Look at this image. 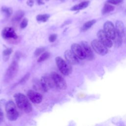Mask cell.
I'll return each mask as SVG.
<instances>
[{"mask_svg": "<svg viewBox=\"0 0 126 126\" xmlns=\"http://www.w3.org/2000/svg\"><path fill=\"white\" fill-rule=\"evenodd\" d=\"M19 69V65L17 61H13L7 68L5 76L4 79L6 82L11 80L16 75Z\"/></svg>", "mask_w": 126, "mask_h": 126, "instance_id": "277c9868", "label": "cell"}, {"mask_svg": "<svg viewBox=\"0 0 126 126\" xmlns=\"http://www.w3.org/2000/svg\"><path fill=\"white\" fill-rule=\"evenodd\" d=\"M71 50L78 59L81 60L86 59L85 54L81 45L77 43H73L71 46Z\"/></svg>", "mask_w": 126, "mask_h": 126, "instance_id": "8fae6325", "label": "cell"}, {"mask_svg": "<svg viewBox=\"0 0 126 126\" xmlns=\"http://www.w3.org/2000/svg\"><path fill=\"white\" fill-rule=\"evenodd\" d=\"M50 56V54L49 52H48L47 51L44 52L38 58V59H37V62L41 63V62H44V61L48 59L49 58Z\"/></svg>", "mask_w": 126, "mask_h": 126, "instance_id": "7402d4cb", "label": "cell"}, {"mask_svg": "<svg viewBox=\"0 0 126 126\" xmlns=\"http://www.w3.org/2000/svg\"><path fill=\"white\" fill-rule=\"evenodd\" d=\"M115 27L116 33V35L123 38L125 35V27L123 22L120 20L117 21Z\"/></svg>", "mask_w": 126, "mask_h": 126, "instance_id": "9a60e30c", "label": "cell"}, {"mask_svg": "<svg viewBox=\"0 0 126 126\" xmlns=\"http://www.w3.org/2000/svg\"><path fill=\"white\" fill-rule=\"evenodd\" d=\"M95 22H96L95 20H90V21L86 22L82 26V27L81 28V31L83 32L87 31L88 29H89L90 28H91L92 27V26L94 24H95Z\"/></svg>", "mask_w": 126, "mask_h": 126, "instance_id": "ac0fdd59", "label": "cell"}, {"mask_svg": "<svg viewBox=\"0 0 126 126\" xmlns=\"http://www.w3.org/2000/svg\"><path fill=\"white\" fill-rule=\"evenodd\" d=\"M1 36L6 40L11 41L16 40L18 38V36L15 32L13 28L11 27H5L1 32Z\"/></svg>", "mask_w": 126, "mask_h": 126, "instance_id": "ba28073f", "label": "cell"}, {"mask_svg": "<svg viewBox=\"0 0 126 126\" xmlns=\"http://www.w3.org/2000/svg\"><path fill=\"white\" fill-rule=\"evenodd\" d=\"M97 36L98 40L106 47L110 48L112 46L113 42L112 41V39L104 32L103 30H99L97 32Z\"/></svg>", "mask_w": 126, "mask_h": 126, "instance_id": "30bf717a", "label": "cell"}, {"mask_svg": "<svg viewBox=\"0 0 126 126\" xmlns=\"http://www.w3.org/2000/svg\"><path fill=\"white\" fill-rule=\"evenodd\" d=\"M64 57L66 61L71 64L79 63V59L71 50H66L64 52Z\"/></svg>", "mask_w": 126, "mask_h": 126, "instance_id": "7c38bea8", "label": "cell"}, {"mask_svg": "<svg viewBox=\"0 0 126 126\" xmlns=\"http://www.w3.org/2000/svg\"><path fill=\"white\" fill-rule=\"evenodd\" d=\"M29 76H30V74H29V73H28L26 74L23 77V78L21 80L20 82L22 83V82H24L26 81V80H28V79L29 78Z\"/></svg>", "mask_w": 126, "mask_h": 126, "instance_id": "f1b7e54d", "label": "cell"}, {"mask_svg": "<svg viewBox=\"0 0 126 126\" xmlns=\"http://www.w3.org/2000/svg\"><path fill=\"white\" fill-rule=\"evenodd\" d=\"M46 1H48V0H46Z\"/></svg>", "mask_w": 126, "mask_h": 126, "instance_id": "836d02e7", "label": "cell"}, {"mask_svg": "<svg viewBox=\"0 0 126 126\" xmlns=\"http://www.w3.org/2000/svg\"><path fill=\"white\" fill-rule=\"evenodd\" d=\"M89 3H90V1H85L81 2L72 6L70 8V10L72 11H77V10L83 9L86 8L87 7H88Z\"/></svg>", "mask_w": 126, "mask_h": 126, "instance_id": "2e32d148", "label": "cell"}, {"mask_svg": "<svg viewBox=\"0 0 126 126\" xmlns=\"http://www.w3.org/2000/svg\"><path fill=\"white\" fill-rule=\"evenodd\" d=\"M5 111L7 118L12 121H15L18 117V112L17 111L15 103L12 101H9L6 103Z\"/></svg>", "mask_w": 126, "mask_h": 126, "instance_id": "3957f363", "label": "cell"}, {"mask_svg": "<svg viewBox=\"0 0 126 126\" xmlns=\"http://www.w3.org/2000/svg\"></svg>", "mask_w": 126, "mask_h": 126, "instance_id": "d590c367", "label": "cell"}, {"mask_svg": "<svg viewBox=\"0 0 126 126\" xmlns=\"http://www.w3.org/2000/svg\"><path fill=\"white\" fill-rule=\"evenodd\" d=\"M57 38V35L56 34H51L49 37V41L50 42H54Z\"/></svg>", "mask_w": 126, "mask_h": 126, "instance_id": "4316f807", "label": "cell"}, {"mask_svg": "<svg viewBox=\"0 0 126 126\" xmlns=\"http://www.w3.org/2000/svg\"><path fill=\"white\" fill-rule=\"evenodd\" d=\"M36 1L38 5H41V4H44V2L43 0H36Z\"/></svg>", "mask_w": 126, "mask_h": 126, "instance_id": "1f68e13d", "label": "cell"}, {"mask_svg": "<svg viewBox=\"0 0 126 126\" xmlns=\"http://www.w3.org/2000/svg\"><path fill=\"white\" fill-rule=\"evenodd\" d=\"M0 92H1V90H0Z\"/></svg>", "mask_w": 126, "mask_h": 126, "instance_id": "e575fe53", "label": "cell"}, {"mask_svg": "<svg viewBox=\"0 0 126 126\" xmlns=\"http://www.w3.org/2000/svg\"><path fill=\"white\" fill-rule=\"evenodd\" d=\"M4 115L2 110L0 108V122H1L3 119Z\"/></svg>", "mask_w": 126, "mask_h": 126, "instance_id": "4dcf8cb0", "label": "cell"}, {"mask_svg": "<svg viewBox=\"0 0 126 126\" xmlns=\"http://www.w3.org/2000/svg\"><path fill=\"white\" fill-rule=\"evenodd\" d=\"M34 4V1L33 0H27V4L30 6V7H32L33 6Z\"/></svg>", "mask_w": 126, "mask_h": 126, "instance_id": "f546056e", "label": "cell"}, {"mask_svg": "<svg viewBox=\"0 0 126 126\" xmlns=\"http://www.w3.org/2000/svg\"><path fill=\"white\" fill-rule=\"evenodd\" d=\"M49 17H50V15L48 14H39L36 16V19L38 22H45L49 19Z\"/></svg>", "mask_w": 126, "mask_h": 126, "instance_id": "44dd1931", "label": "cell"}, {"mask_svg": "<svg viewBox=\"0 0 126 126\" xmlns=\"http://www.w3.org/2000/svg\"><path fill=\"white\" fill-rule=\"evenodd\" d=\"M103 31L111 39H114L116 37V30L113 24L110 21H106L103 25Z\"/></svg>", "mask_w": 126, "mask_h": 126, "instance_id": "9c48e42d", "label": "cell"}, {"mask_svg": "<svg viewBox=\"0 0 126 126\" xmlns=\"http://www.w3.org/2000/svg\"><path fill=\"white\" fill-rule=\"evenodd\" d=\"M81 46L85 54L86 58L89 60H92L94 58V54L88 43L86 41H82L81 42Z\"/></svg>", "mask_w": 126, "mask_h": 126, "instance_id": "5bb4252c", "label": "cell"}, {"mask_svg": "<svg viewBox=\"0 0 126 126\" xmlns=\"http://www.w3.org/2000/svg\"><path fill=\"white\" fill-rule=\"evenodd\" d=\"M28 24V19L26 18H25L22 20V22H21L20 27L21 29H24L27 26Z\"/></svg>", "mask_w": 126, "mask_h": 126, "instance_id": "d4e9b609", "label": "cell"}, {"mask_svg": "<svg viewBox=\"0 0 126 126\" xmlns=\"http://www.w3.org/2000/svg\"><path fill=\"white\" fill-rule=\"evenodd\" d=\"M91 45L95 52L99 55L103 56L108 52L107 47H106L98 39H94L92 41Z\"/></svg>", "mask_w": 126, "mask_h": 126, "instance_id": "5b68a950", "label": "cell"}, {"mask_svg": "<svg viewBox=\"0 0 126 126\" xmlns=\"http://www.w3.org/2000/svg\"><path fill=\"white\" fill-rule=\"evenodd\" d=\"M55 61L59 69L63 74L68 75L71 73L72 70L71 64L67 61L59 56L55 58Z\"/></svg>", "mask_w": 126, "mask_h": 126, "instance_id": "7a4b0ae2", "label": "cell"}, {"mask_svg": "<svg viewBox=\"0 0 126 126\" xmlns=\"http://www.w3.org/2000/svg\"><path fill=\"white\" fill-rule=\"evenodd\" d=\"M45 51V48L43 47H40V48H37L36 49V50L34 51V54L35 56L37 57L40 55H41Z\"/></svg>", "mask_w": 126, "mask_h": 126, "instance_id": "cb8c5ba5", "label": "cell"}, {"mask_svg": "<svg viewBox=\"0 0 126 126\" xmlns=\"http://www.w3.org/2000/svg\"><path fill=\"white\" fill-rule=\"evenodd\" d=\"M123 0H107V2L113 4H118L121 3Z\"/></svg>", "mask_w": 126, "mask_h": 126, "instance_id": "83f0119b", "label": "cell"}, {"mask_svg": "<svg viewBox=\"0 0 126 126\" xmlns=\"http://www.w3.org/2000/svg\"><path fill=\"white\" fill-rule=\"evenodd\" d=\"M25 15V12L22 10H19L17 11L12 18V22L14 23H17L21 21L22 18Z\"/></svg>", "mask_w": 126, "mask_h": 126, "instance_id": "e0dca14e", "label": "cell"}, {"mask_svg": "<svg viewBox=\"0 0 126 126\" xmlns=\"http://www.w3.org/2000/svg\"><path fill=\"white\" fill-rule=\"evenodd\" d=\"M51 76L54 82L55 85L60 89L65 90L67 85L65 80L59 74L56 72H52Z\"/></svg>", "mask_w": 126, "mask_h": 126, "instance_id": "52a82bcc", "label": "cell"}, {"mask_svg": "<svg viewBox=\"0 0 126 126\" xmlns=\"http://www.w3.org/2000/svg\"><path fill=\"white\" fill-rule=\"evenodd\" d=\"M22 56V53L21 52H20V51H17L15 52V55H14V60L15 61H17V60H18L20 58H21Z\"/></svg>", "mask_w": 126, "mask_h": 126, "instance_id": "484cf974", "label": "cell"}, {"mask_svg": "<svg viewBox=\"0 0 126 126\" xmlns=\"http://www.w3.org/2000/svg\"><path fill=\"white\" fill-rule=\"evenodd\" d=\"M27 95L30 100L34 103H39L42 101V96L40 94L33 90H29Z\"/></svg>", "mask_w": 126, "mask_h": 126, "instance_id": "4fadbf2b", "label": "cell"}, {"mask_svg": "<svg viewBox=\"0 0 126 126\" xmlns=\"http://www.w3.org/2000/svg\"><path fill=\"white\" fill-rule=\"evenodd\" d=\"M13 50L10 48H7L6 49H4L2 52V55L3 57V60L5 61H6L9 59V56L12 53Z\"/></svg>", "mask_w": 126, "mask_h": 126, "instance_id": "603a6c76", "label": "cell"}, {"mask_svg": "<svg viewBox=\"0 0 126 126\" xmlns=\"http://www.w3.org/2000/svg\"><path fill=\"white\" fill-rule=\"evenodd\" d=\"M1 10L5 14L7 17H10L13 13V9L10 7L3 6L1 8Z\"/></svg>", "mask_w": 126, "mask_h": 126, "instance_id": "ffe728a7", "label": "cell"}, {"mask_svg": "<svg viewBox=\"0 0 126 126\" xmlns=\"http://www.w3.org/2000/svg\"><path fill=\"white\" fill-rule=\"evenodd\" d=\"M114 8H115L113 5H112L110 4H108V3H106L104 5V6L102 8V13L103 14L108 13L109 12L113 11L114 10Z\"/></svg>", "mask_w": 126, "mask_h": 126, "instance_id": "d6986e66", "label": "cell"}, {"mask_svg": "<svg viewBox=\"0 0 126 126\" xmlns=\"http://www.w3.org/2000/svg\"><path fill=\"white\" fill-rule=\"evenodd\" d=\"M17 106L26 113H30L32 110V106L29 99L24 94L17 93L14 95Z\"/></svg>", "mask_w": 126, "mask_h": 126, "instance_id": "6da1fadb", "label": "cell"}, {"mask_svg": "<svg viewBox=\"0 0 126 126\" xmlns=\"http://www.w3.org/2000/svg\"><path fill=\"white\" fill-rule=\"evenodd\" d=\"M40 84L42 90L45 92L48 91L50 89L53 88L55 85L54 82L51 76L47 75L42 77L40 80Z\"/></svg>", "mask_w": 126, "mask_h": 126, "instance_id": "8992f818", "label": "cell"}, {"mask_svg": "<svg viewBox=\"0 0 126 126\" xmlns=\"http://www.w3.org/2000/svg\"><path fill=\"white\" fill-rule=\"evenodd\" d=\"M62 1H64V0H61Z\"/></svg>", "mask_w": 126, "mask_h": 126, "instance_id": "d6a6232c", "label": "cell"}]
</instances>
